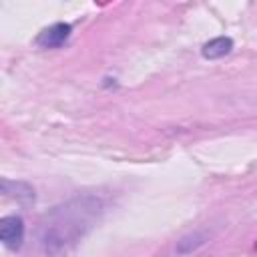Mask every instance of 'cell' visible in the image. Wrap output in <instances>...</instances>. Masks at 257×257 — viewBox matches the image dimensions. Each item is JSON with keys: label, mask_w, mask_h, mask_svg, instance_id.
Here are the masks:
<instances>
[{"label": "cell", "mask_w": 257, "mask_h": 257, "mask_svg": "<svg viewBox=\"0 0 257 257\" xmlns=\"http://www.w3.org/2000/svg\"><path fill=\"white\" fill-rule=\"evenodd\" d=\"M231 50H233V40L229 36H217V38H211L209 42L203 44L201 54L207 60H217V58L227 56Z\"/></svg>", "instance_id": "5b68a950"}, {"label": "cell", "mask_w": 257, "mask_h": 257, "mask_svg": "<svg viewBox=\"0 0 257 257\" xmlns=\"http://www.w3.org/2000/svg\"><path fill=\"white\" fill-rule=\"evenodd\" d=\"M70 36V24L66 22H56L48 28H44L38 36H36V44L40 48H58L62 46Z\"/></svg>", "instance_id": "3957f363"}, {"label": "cell", "mask_w": 257, "mask_h": 257, "mask_svg": "<svg viewBox=\"0 0 257 257\" xmlns=\"http://www.w3.org/2000/svg\"><path fill=\"white\" fill-rule=\"evenodd\" d=\"M209 241V233L207 231H193L189 235H185L179 243H177V253H193L195 249H199L201 245H205Z\"/></svg>", "instance_id": "8992f818"}, {"label": "cell", "mask_w": 257, "mask_h": 257, "mask_svg": "<svg viewBox=\"0 0 257 257\" xmlns=\"http://www.w3.org/2000/svg\"><path fill=\"white\" fill-rule=\"evenodd\" d=\"M2 193L10 199H16V203H32L36 199L34 195V189L28 185V183H22V181H10V179H2Z\"/></svg>", "instance_id": "277c9868"}, {"label": "cell", "mask_w": 257, "mask_h": 257, "mask_svg": "<svg viewBox=\"0 0 257 257\" xmlns=\"http://www.w3.org/2000/svg\"><path fill=\"white\" fill-rule=\"evenodd\" d=\"M0 239L4 247L16 251L24 241V221L18 215H6L0 219Z\"/></svg>", "instance_id": "7a4b0ae2"}, {"label": "cell", "mask_w": 257, "mask_h": 257, "mask_svg": "<svg viewBox=\"0 0 257 257\" xmlns=\"http://www.w3.org/2000/svg\"><path fill=\"white\" fill-rule=\"evenodd\" d=\"M106 201L96 193H82L52 207L38 223V245L48 255L76 247L102 219Z\"/></svg>", "instance_id": "6da1fadb"}, {"label": "cell", "mask_w": 257, "mask_h": 257, "mask_svg": "<svg viewBox=\"0 0 257 257\" xmlns=\"http://www.w3.org/2000/svg\"><path fill=\"white\" fill-rule=\"evenodd\" d=\"M255 249H257V243H255Z\"/></svg>", "instance_id": "52a82bcc"}]
</instances>
